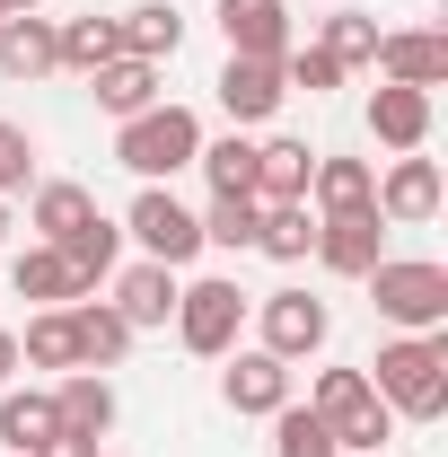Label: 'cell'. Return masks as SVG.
Listing matches in <instances>:
<instances>
[{
    "label": "cell",
    "instance_id": "1",
    "mask_svg": "<svg viewBox=\"0 0 448 457\" xmlns=\"http://www.w3.org/2000/svg\"><path fill=\"white\" fill-rule=\"evenodd\" d=\"M369 387L395 422H440L448 413V335H395L369 361Z\"/></svg>",
    "mask_w": 448,
    "mask_h": 457
},
{
    "label": "cell",
    "instance_id": "2",
    "mask_svg": "<svg viewBox=\"0 0 448 457\" xmlns=\"http://www.w3.org/2000/svg\"><path fill=\"white\" fill-rule=\"evenodd\" d=\"M114 159L141 176V185H168V176H185L194 159H203V114L194 106H159L132 114V123H114Z\"/></svg>",
    "mask_w": 448,
    "mask_h": 457
},
{
    "label": "cell",
    "instance_id": "3",
    "mask_svg": "<svg viewBox=\"0 0 448 457\" xmlns=\"http://www.w3.org/2000/svg\"><path fill=\"white\" fill-rule=\"evenodd\" d=\"M361 282H369V299L395 335H440L448 326V264H431V255H378Z\"/></svg>",
    "mask_w": 448,
    "mask_h": 457
},
{
    "label": "cell",
    "instance_id": "4",
    "mask_svg": "<svg viewBox=\"0 0 448 457\" xmlns=\"http://www.w3.org/2000/svg\"><path fill=\"white\" fill-rule=\"evenodd\" d=\"M308 413L335 431V449H343V457L387 449V440H395V413L378 404L369 370H317V378H308Z\"/></svg>",
    "mask_w": 448,
    "mask_h": 457
},
{
    "label": "cell",
    "instance_id": "5",
    "mask_svg": "<svg viewBox=\"0 0 448 457\" xmlns=\"http://www.w3.org/2000/svg\"><path fill=\"white\" fill-rule=\"evenodd\" d=\"M246 308H255V299L228 282V273H203V282L176 290V317H168V326H176V343H185L194 361H220V352H237V326H246Z\"/></svg>",
    "mask_w": 448,
    "mask_h": 457
},
{
    "label": "cell",
    "instance_id": "6",
    "mask_svg": "<svg viewBox=\"0 0 448 457\" xmlns=\"http://www.w3.org/2000/svg\"><path fill=\"white\" fill-rule=\"evenodd\" d=\"M114 228H123V237H132L150 264H168V273H185V264L203 255V220L176 203L168 185H141V194H132V212H123Z\"/></svg>",
    "mask_w": 448,
    "mask_h": 457
},
{
    "label": "cell",
    "instance_id": "7",
    "mask_svg": "<svg viewBox=\"0 0 448 457\" xmlns=\"http://www.w3.org/2000/svg\"><path fill=\"white\" fill-rule=\"evenodd\" d=\"M255 326H264V352L299 370V361H317V352H326L335 308H326V299H308V290H264V299H255Z\"/></svg>",
    "mask_w": 448,
    "mask_h": 457
},
{
    "label": "cell",
    "instance_id": "8",
    "mask_svg": "<svg viewBox=\"0 0 448 457\" xmlns=\"http://www.w3.org/2000/svg\"><path fill=\"white\" fill-rule=\"evenodd\" d=\"M212 97H220V114H228V132H255V123H273L281 114V62H246V54H228L220 62V79H212Z\"/></svg>",
    "mask_w": 448,
    "mask_h": 457
},
{
    "label": "cell",
    "instance_id": "9",
    "mask_svg": "<svg viewBox=\"0 0 448 457\" xmlns=\"http://www.w3.org/2000/svg\"><path fill=\"white\" fill-rule=\"evenodd\" d=\"M228 370H220V404L228 413H255V422H273L281 404H290V361H273L264 343L255 352H220Z\"/></svg>",
    "mask_w": 448,
    "mask_h": 457
},
{
    "label": "cell",
    "instance_id": "10",
    "mask_svg": "<svg viewBox=\"0 0 448 457\" xmlns=\"http://www.w3.org/2000/svg\"><path fill=\"white\" fill-rule=\"evenodd\" d=\"M369 71L395 79V88H440V79H448V36H440V27H378Z\"/></svg>",
    "mask_w": 448,
    "mask_h": 457
},
{
    "label": "cell",
    "instance_id": "11",
    "mask_svg": "<svg viewBox=\"0 0 448 457\" xmlns=\"http://www.w3.org/2000/svg\"><path fill=\"white\" fill-rule=\"evenodd\" d=\"M378 220H404V228H422V220H440V159H422V150H404V159H387V176H378Z\"/></svg>",
    "mask_w": 448,
    "mask_h": 457
},
{
    "label": "cell",
    "instance_id": "12",
    "mask_svg": "<svg viewBox=\"0 0 448 457\" xmlns=\"http://www.w3.org/2000/svg\"><path fill=\"white\" fill-rule=\"evenodd\" d=\"M378 255H387V220H378V212H335V220H317V264H326V273L361 282Z\"/></svg>",
    "mask_w": 448,
    "mask_h": 457
},
{
    "label": "cell",
    "instance_id": "13",
    "mask_svg": "<svg viewBox=\"0 0 448 457\" xmlns=\"http://www.w3.org/2000/svg\"><path fill=\"white\" fill-rule=\"evenodd\" d=\"M220 36L246 62H281L290 54V0H220Z\"/></svg>",
    "mask_w": 448,
    "mask_h": 457
},
{
    "label": "cell",
    "instance_id": "14",
    "mask_svg": "<svg viewBox=\"0 0 448 457\" xmlns=\"http://www.w3.org/2000/svg\"><path fill=\"white\" fill-rule=\"evenodd\" d=\"M176 273L168 264H150V255H141V264H123V273H114V317H123V326H132V335H150V326H168L176 317Z\"/></svg>",
    "mask_w": 448,
    "mask_h": 457
},
{
    "label": "cell",
    "instance_id": "15",
    "mask_svg": "<svg viewBox=\"0 0 448 457\" xmlns=\"http://www.w3.org/2000/svg\"><path fill=\"white\" fill-rule=\"evenodd\" d=\"M369 194H378V168H369V159L317 150V168H308V212H317V220H335V212H378Z\"/></svg>",
    "mask_w": 448,
    "mask_h": 457
},
{
    "label": "cell",
    "instance_id": "16",
    "mask_svg": "<svg viewBox=\"0 0 448 457\" xmlns=\"http://www.w3.org/2000/svg\"><path fill=\"white\" fill-rule=\"evenodd\" d=\"M369 141H387L395 159L422 150V141H431V88H395V79H378V88H369Z\"/></svg>",
    "mask_w": 448,
    "mask_h": 457
},
{
    "label": "cell",
    "instance_id": "17",
    "mask_svg": "<svg viewBox=\"0 0 448 457\" xmlns=\"http://www.w3.org/2000/svg\"><path fill=\"white\" fill-rule=\"evenodd\" d=\"M176 45H185V18H176V0H132V9L114 18V54H132V62H159V71H168Z\"/></svg>",
    "mask_w": 448,
    "mask_h": 457
},
{
    "label": "cell",
    "instance_id": "18",
    "mask_svg": "<svg viewBox=\"0 0 448 457\" xmlns=\"http://www.w3.org/2000/svg\"><path fill=\"white\" fill-rule=\"evenodd\" d=\"M54 431H62L54 387H0V449H9V457H36Z\"/></svg>",
    "mask_w": 448,
    "mask_h": 457
},
{
    "label": "cell",
    "instance_id": "19",
    "mask_svg": "<svg viewBox=\"0 0 448 457\" xmlns=\"http://www.w3.org/2000/svg\"><path fill=\"white\" fill-rule=\"evenodd\" d=\"M88 97L114 114V123H132V114H150L159 106V62H132V54H114L88 71Z\"/></svg>",
    "mask_w": 448,
    "mask_h": 457
},
{
    "label": "cell",
    "instance_id": "20",
    "mask_svg": "<svg viewBox=\"0 0 448 457\" xmlns=\"http://www.w3.org/2000/svg\"><path fill=\"white\" fill-rule=\"evenodd\" d=\"M9 290L36 299V308H71V299H88V282L62 264V246H45V237H36L27 255H9Z\"/></svg>",
    "mask_w": 448,
    "mask_h": 457
},
{
    "label": "cell",
    "instance_id": "21",
    "mask_svg": "<svg viewBox=\"0 0 448 457\" xmlns=\"http://www.w3.org/2000/svg\"><path fill=\"white\" fill-rule=\"evenodd\" d=\"M308 168H317L308 141H290V132L255 141V203H308Z\"/></svg>",
    "mask_w": 448,
    "mask_h": 457
},
{
    "label": "cell",
    "instance_id": "22",
    "mask_svg": "<svg viewBox=\"0 0 448 457\" xmlns=\"http://www.w3.org/2000/svg\"><path fill=\"white\" fill-rule=\"evenodd\" d=\"M71 335H79V370H114L123 352H132V326L114 317V299H71Z\"/></svg>",
    "mask_w": 448,
    "mask_h": 457
},
{
    "label": "cell",
    "instance_id": "23",
    "mask_svg": "<svg viewBox=\"0 0 448 457\" xmlns=\"http://www.w3.org/2000/svg\"><path fill=\"white\" fill-rule=\"evenodd\" d=\"M54 404H62L71 431H97V440L114 431V378H106V370H62V378H54Z\"/></svg>",
    "mask_w": 448,
    "mask_h": 457
},
{
    "label": "cell",
    "instance_id": "24",
    "mask_svg": "<svg viewBox=\"0 0 448 457\" xmlns=\"http://www.w3.org/2000/svg\"><path fill=\"white\" fill-rule=\"evenodd\" d=\"M27 220H36L45 246H62L79 220H97V194H88V185H71V176H45V185H36V203H27Z\"/></svg>",
    "mask_w": 448,
    "mask_h": 457
},
{
    "label": "cell",
    "instance_id": "25",
    "mask_svg": "<svg viewBox=\"0 0 448 457\" xmlns=\"http://www.w3.org/2000/svg\"><path fill=\"white\" fill-rule=\"evenodd\" d=\"M255 255H273V264H308V255H317V212H308V203H264V220H255Z\"/></svg>",
    "mask_w": 448,
    "mask_h": 457
},
{
    "label": "cell",
    "instance_id": "26",
    "mask_svg": "<svg viewBox=\"0 0 448 457\" xmlns=\"http://www.w3.org/2000/svg\"><path fill=\"white\" fill-rule=\"evenodd\" d=\"M45 71H54V18L18 9L0 27V79H45Z\"/></svg>",
    "mask_w": 448,
    "mask_h": 457
},
{
    "label": "cell",
    "instance_id": "27",
    "mask_svg": "<svg viewBox=\"0 0 448 457\" xmlns=\"http://www.w3.org/2000/svg\"><path fill=\"white\" fill-rule=\"evenodd\" d=\"M18 370H79L71 308H36V317H27V335H18Z\"/></svg>",
    "mask_w": 448,
    "mask_h": 457
},
{
    "label": "cell",
    "instance_id": "28",
    "mask_svg": "<svg viewBox=\"0 0 448 457\" xmlns=\"http://www.w3.org/2000/svg\"><path fill=\"white\" fill-rule=\"evenodd\" d=\"M114 62V18H54V71H97Z\"/></svg>",
    "mask_w": 448,
    "mask_h": 457
},
{
    "label": "cell",
    "instance_id": "29",
    "mask_svg": "<svg viewBox=\"0 0 448 457\" xmlns=\"http://www.w3.org/2000/svg\"><path fill=\"white\" fill-rule=\"evenodd\" d=\"M114 255H123V228H114L106 212H97V220H79L71 237H62V264H71V273H79L88 290H97V282L114 273Z\"/></svg>",
    "mask_w": 448,
    "mask_h": 457
},
{
    "label": "cell",
    "instance_id": "30",
    "mask_svg": "<svg viewBox=\"0 0 448 457\" xmlns=\"http://www.w3.org/2000/svg\"><path fill=\"white\" fill-rule=\"evenodd\" d=\"M194 220H203V246L246 255V246H255V220H264V203H255V194H212V212H194Z\"/></svg>",
    "mask_w": 448,
    "mask_h": 457
},
{
    "label": "cell",
    "instance_id": "31",
    "mask_svg": "<svg viewBox=\"0 0 448 457\" xmlns=\"http://www.w3.org/2000/svg\"><path fill=\"white\" fill-rule=\"evenodd\" d=\"M194 168L212 176V194H255V141L246 132H220V141H203Z\"/></svg>",
    "mask_w": 448,
    "mask_h": 457
},
{
    "label": "cell",
    "instance_id": "32",
    "mask_svg": "<svg viewBox=\"0 0 448 457\" xmlns=\"http://www.w3.org/2000/svg\"><path fill=\"white\" fill-rule=\"evenodd\" d=\"M273 457H343V449H335V431H326L308 404H281L273 413Z\"/></svg>",
    "mask_w": 448,
    "mask_h": 457
},
{
    "label": "cell",
    "instance_id": "33",
    "mask_svg": "<svg viewBox=\"0 0 448 457\" xmlns=\"http://www.w3.org/2000/svg\"><path fill=\"white\" fill-rule=\"evenodd\" d=\"M317 45H326V54H335L343 71H369V54H378V18H361V9H335Z\"/></svg>",
    "mask_w": 448,
    "mask_h": 457
},
{
    "label": "cell",
    "instance_id": "34",
    "mask_svg": "<svg viewBox=\"0 0 448 457\" xmlns=\"http://www.w3.org/2000/svg\"><path fill=\"white\" fill-rule=\"evenodd\" d=\"M343 79H352V71H343L326 45H290V54H281V88H308V97H326V88H343Z\"/></svg>",
    "mask_w": 448,
    "mask_h": 457
},
{
    "label": "cell",
    "instance_id": "35",
    "mask_svg": "<svg viewBox=\"0 0 448 457\" xmlns=\"http://www.w3.org/2000/svg\"><path fill=\"white\" fill-rule=\"evenodd\" d=\"M27 185H36V141H27V123H9V114H0V194L18 203Z\"/></svg>",
    "mask_w": 448,
    "mask_h": 457
},
{
    "label": "cell",
    "instance_id": "36",
    "mask_svg": "<svg viewBox=\"0 0 448 457\" xmlns=\"http://www.w3.org/2000/svg\"><path fill=\"white\" fill-rule=\"evenodd\" d=\"M36 457H97V431H71V422H62V431H54Z\"/></svg>",
    "mask_w": 448,
    "mask_h": 457
},
{
    "label": "cell",
    "instance_id": "37",
    "mask_svg": "<svg viewBox=\"0 0 448 457\" xmlns=\"http://www.w3.org/2000/svg\"><path fill=\"white\" fill-rule=\"evenodd\" d=\"M9 378H18V335L0 326V387H9Z\"/></svg>",
    "mask_w": 448,
    "mask_h": 457
},
{
    "label": "cell",
    "instance_id": "38",
    "mask_svg": "<svg viewBox=\"0 0 448 457\" xmlns=\"http://www.w3.org/2000/svg\"><path fill=\"white\" fill-rule=\"evenodd\" d=\"M0 237H9V194H0Z\"/></svg>",
    "mask_w": 448,
    "mask_h": 457
},
{
    "label": "cell",
    "instance_id": "39",
    "mask_svg": "<svg viewBox=\"0 0 448 457\" xmlns=\"http://www.w3.org/2000/svg\"><path fill=\"white\" fill-rule=\"evenodd\" d=\"M9 18H18V9H9V0H0V27H9Z\"/></svg>",
    "mask_w": 448,
    "mask_h": 457
},
{
    "label": "cell",
    "instance_id": "40",
    "mask_svg": "<svg viewBox=\"0 0 448 457\" xmlns=\"http://www.w3.org/2000/svg\"><path fill=\"white\" fill-rule=\"evenodd\" d=\"M9 9H45V0H9Z\"/></svg>",
    "mask_w": 448,
    "mask_h": 457
},
{
    "label": "cell",
    "instance_id": "41",
    "mask_svg": "<svg viewBox=\"0 0 448 457\" xmlns=\"http://www.w3.org/2000/svg\"><path fill=\"white\" fill-rule=\"evenodd\" d=\"M361 457H387V449H361Z\"/></svg>",
    "mask_w": 448,
    "mask_h": 457
}]
</instances>
